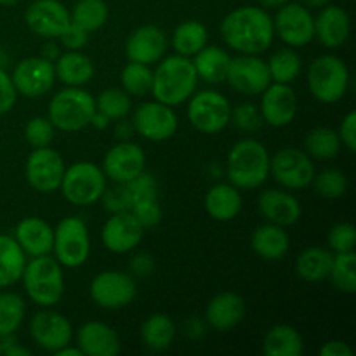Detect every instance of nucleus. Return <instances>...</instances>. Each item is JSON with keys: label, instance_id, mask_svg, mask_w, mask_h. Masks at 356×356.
<instances>
[{"label": "nucleus", "instance_id": "obj_56", "mask_svg": "<svg viewBox=\"0 0 356 356\" xmlns=\"http://www.w3.org/2000/svg\"><path fill=\"white\" fill-rule=\"evenodd\" d=\"M110 118H106L104 117L103 113H99V111H94V115H92V118H90V124L89 125H92L94 129H97V131H103V129H106L108 125H110Z\"/></svg>", "mask_w": 356, "mask_h": 356}, {"label": "nucleus", "instance_id": "obj_44", "mask_svg": "<svg viewBox=\"0 0 356 356\" xmlns=\"http://www.w3.org/2000/svg\"><path fill=\"white\" fill-rule=\"evenodd\" d=\"M94 99H96V110L115 122L127 117L132 110V97L118 87L101 90L99 96Z\"/></svg>", "mask_w": 356, "mask_h": 356}, {"label": "nucleus", "instance_id": "obj_27", "mask_svg": "<svg viewBox=\"0 0 356 356\" xmlns=\"http://www.w3.org/2000/svg\"><path fill=\"white\" fill-rule=\"evenodd\" d=\"M14 240L26 254V257L45 256V254H52L54 228L45 219L30 216L17 222L14 229Z\"/></svg>", "mask_w": 356, "mask_h": 356}, {"label": "nucleus", "instance_id": "obj_52", "mask_svg": "<svg viewBox=\"0 0 356 356\" xmlns=\"http://www.w3.org/2000/svg\"><path fill=\"white\" fill-rule=\"evenodd\" d=\"M337 134H339L341 145H343L348 152L353 153L356 149V111H350V113L343 118Z\"/></svg>", "mask_w": 356, "mask_h": 356}, {"label": "nucleus", "instance_id": "obj_57", "mask_svg": "<svg viewBox=\"0 0 356 356\" xmlns=\"http://www.w3.org/2000/svg\"><path fill=\"white\" fill-rule=\"evenodd\" d=\"M291 0H259V6L266 10H277Z\"/></svg>", "mask_w": 356, "mask_h": 356}, {"label": "nucleus", "instance_id": "obj_10", "mask_svg": "<svg viewBox=\"0 0 356 356\" xmlns=\"http://www.w3.org/2000/svg\"><path fill=\"white\" fill-rule=\"evenodd\" d=\"M315 174V160L305 149L287 146L270 156V176L285 190H306Z\"/></svg>", "mask_w": 356, "mask_h": 356}, {"label": "nucleus", "instance_id": "obj_39", "mask_svg": "<svg viewBox=\"0 0 356 356\" xmlns=\"http://www.w3.org/2000/svg\"><path fill=\"white\" fill-rule=\"evenodd\" d=\"M305 148L313 160H332L339 155L343 145L337 131L330 127H316L306 136Z\"/></svg>", "mask_w": 356, "mask_h": 356}, {"label": "nucleus", "instance_id": "obj_16", "mask_svg": "<svg viewBox=\"0 0 356 356\" xmlns=\"http://www.w3.org/2000/svg\"><path fill=\"white\" fill-rule=\"evenodd\" d=\"M17 94L24 97H42L56 83L54 63L42 56H31L14 66L10 73Z\"/></svg>", "mask_w": 356, "mask_h": 356}, {"label": "nucleus", "instance_id": "obj_29", "mask_svg": "<svg viewBox=\"0 0 356 356\" xmlns=\"http://www.w3.org/2000/svg\"><path fill=\"white\" fill-rule=\"evenodd\" d=\"M250 247L254 254L264 261H280L291 249V236L284 226L264 222L257 226L250 236Z\"/></svg>", "mask_w": 356, "mask_h": 356}, {"label": "nucleus", "instance_id": "obj_48", "mask_svg": "<svg viewBox=\"0 0 356 356\" xmlns=\"http://www.w3.org/2000/svg\"><path fill=\"white\" fill-rule=\"evenodd\" d=\"M327 243H329V249L332 250L334 254L355 252V226L351 225V222H339V225L332 226L329 235H327Z\"/></svg>", "mask_w": 356, "mask_h": 356}, {"label": "nucleus", "instance_id": "obj_37", "mask_svg": "<svg viewBox=\"0 0 356 356\" xmlns=\"http://www.w3.org/2000/svg\"><path fill=\"white\" fill-rule=\"evenodd\" d=\"M209 42V31L204 23L197 19L183 21L176 26L170 37V45L176 54L184 58H193L200 49H204Z\"/></svg>", "mask_w": 356, "mask_h": 356}, {"label": "nucleus", "instance_id": "obj_6", "mask_svg": "<svg viewBox=\"0 0 356 356\" xmlns=\"http://www.w3.org/2000/svg\"><path fill=\"white\" fill-rule=\"evenodd\" d=\"M96 111V99L82 87H66L49 101L47 118L56 131L79 132L89 127Z\"/></svg>", "mask_w": 356, "mask_h": 356}, {"label": "nucleus", "instance_id": "obj_32", "mask_svg": "<svg viewBox=\"0 0 356 356\" xmlns=\"http://www.w3.org/2000/svg\"><path fill=\"white\" fill-rule=\"evenodd\" d=\"M191 61H193L198 80H204V82L212 83V86H218V83L226 82L232 56H229L228 51L218 47V45L207 44L193 56Z\"/></svg>", "mask_w": 356, "mask_h": 356}, {"label": "nucleus", "instance_id": "obj_21", "mask_svg": "<svg viewBox=\"0 0 356 356\" xmlns=\"http://www.w3.org/2000/svg\"><path fill=\"white\" fill-rule=\"evenodd\" d=\"M261 96L259 111L264 124L271 127H287L298 115V96L291 83L271 82Z\"/></svg>", "mask_w": 356, "mask_h": 356}, {"label": "nucleus", "instance_id": "obj_34", "mask_svg": "<svg viewBox=\"0 0 356 356\" xmlns=\"http://www.w3.org/2000/svg\"><path fill=\"white\" fill-rule=\"evenodd\" d=\"M302 351V336L287 323L271 327L263 339V353L266 356H301Z\"/></svg>", "mask_w": 356, "mask_h": 356}, {"label": "nucleus", "instance_id": "obj_26", "mask_svg": "<svg viewBox=\"0 0 356 356\" xmlns=\"http://www.w3.org/2000/svg\"><path fill=\"white\" fill-rule=\"evenodd\" d=\"M351 21L346 10L327 3L315 16V38L327 49H337L350 38Z\"/></svg>", "mask_w": 356, "mask_h": 356}, {"label": "nucleus", "instance_id": "obj_20", "mask_svg": "<svg viewBox=\"0 0 356 356\" xmlns=\"http://www.w3.org/2000/svg\"><path fill=\"white\" fill-rule=\"evenodd\" d=\"M145 167L146 155L141 146L131 141H120L104 153L101 169H103L106 179L122 184L129 183L141 172H145Z\"/></svg>", "mask_w": 356, "mask_h": 356}, {"label": "nucleus", "instance_id": "obj_18", "mask_svg": "<svg viewBox=\"0 0 356 356\" xmlns=\"http://www.w3.org/2000/svg\"><path fill=\"white\" fill-rule=\"evenodd\" d=\"M145 232L132 212H111L101 229V242L110 252L129 254L138 249L145 238Z\"/></svg>", "mask_w": 356, "mask_h": 356}, {"label": "nucleus", "instance_id": "obj_28", "mask_svg": "<svg viewBox=\"0 0 356 356\" xmlns=\"http://www.w3.org/2000/svg\"><path fill=\"white\" fill-rule=\"evenodd\" d=\"M245 316V301L236 292H221L209 301L205 320L218 332L235 329Z\"/></svg>", "mask_w": 356, "mask_h": 356}, {"label": "nucleus", "instance_id": "obj_54", "mask_svg": "<svg viewBox=\"0 0 356 356\" xmlns=\"http://www.w3.org/2000/svg\"><path fill=\"white\" fill-rule=\"evenodd\" d=\"M320 356H353V350L343 341L332 339L320 348Z\"/></svg>", "mask_w": 356, "mask_h": 356}, {"label": "nucleus", "instance_id": "obj_50", "mask_svg": "<svg viewBox=\"0 0 356 356\" xmlns=\"http://www.w3.org/2000/svg\"><path fill=\"white\" fill-rule=\"evenodd\" d=\"M58 38L66 51H82L87 42H89V31L82 30V28L70 21L68 26L65 28V31Z\"/></svg>", "mask_w": 356, "mask_h": 356}, {"label": "nucleus", "instance_id": "obj_2", "mask_svg": "<svg viewBox=\"0 0 356 356\" xmlns=\"http://www.w3.org/2000/svg\"><path fill=\"white\" fill-rule=\"evenodd\" d=\"M198 76L191 58L172 54L163 56L153 70L152 96L167 106L184 104L195 94Z\"/></svg>", "mask_w": 356, "mask_h": 356}, {"label": "nucleus", "instance_id": "obj_19", "mask_svg": "<svg viewBox=\"0 0 356 356\" xmlns=\"http://www.w3.org/2000/svg\"><path fill=\"white\" fill-rule=\"evenodd\" d=\"M155 198H159V183L153 174L145 170L129 183H117L111 190L106 188L101 200L104 202V209L110 212H131L141 202Z\"/></svg>", "mask_w": 356, "mask_h": 356}, {"label": "nucleus", "instance_id": "obj_35", "mask_svg": "<svg viewBox=\"0 0 356 356\" xmlns=\"http://www.w3.org/2000/svg\"><path fill=\"white\" fill-rule=\"evenodd\" d=\"M176 332V323L170 316L163 315V313H153L141 323L139 336H141L143 344L148 350L165 351L172 346Z\"/></svg>", "mask_w": 356, "mask_h": 356}, {"label": "nucleus", "instance_id": "obj_7", "mask_svg": "<svg viewBox=\"0 0 356 356\" xmlns=\"http://www.w3.org/2000/svg\"><path fill=\"white\" fill-rule=\"evenodd\" d=\"M59 191L76 207L97 204L106 191V176L103 169L92 162H76L66 167Z\"/></svg>", "mask_w": 356, "mask_h": 356}, {"label": "nucleus", "instance_id": "obj_36", "mask_svg": "<svg viewBox=\"0 0 356 356\" xmlns=\"http://www.w3.org/2000/svg\"><path fill=\"white\" fill-rule=\"evenodd\" d=\"M26 254L21 250L14 236L0 235V289H7L21 282Z\"/></svg>", "mask_w": 356, "mask_h": 356}, {"label": "nucleus", "instance_id": "obj_11", "mask_svg": "<svg viewBox=\"0 0 356 356\" xmlns=\"http://www.w3.org/2000/svg\"><path fill=\"white\" fill-rule=\"evenodd\" d=\"M275 35L289 47L299 49L315 40V16L299 2H287L273 17Z\"/></svg>", "mask_w": 356, "mask_h": 356}, {"label": "nucleus", "instance_id": "obj_5", "mask_svg": "<svg viewBox=\"0 0 356 356\" xmlns=\"http://www.w3.org/2000/svg\"><path fill=\"white\" fill-rule=\"evenodd\" d=\"M306 83L318 103H339L350 89V70L346 63L332 54L313 59L306 72Z\"/></svg>", "mask_w": 356, "mask_h": 356}, {"label": "nucleus", "instance_id": "obj_49", "mask_svg": "<svg viewBox=\"0 0 356 356\" xmlns=\"http://www.w3.org/2000/svg\"><path fill=\"white\" fill-rule=\"evenodd\" d=\"M131 212L134 214V218L141 222V226L145 229L155 228V226H159L160 221H162V207H160L159 204V198L141 202V204L136 205Z\"/></svg>", "mask_w": 356, "mask_h": 356}, {"label": "nucleus", "instance_id": "obj_46", "mask_svg": "<svg viewBox=\"0 0 356 356\" xmlns=\"http://www.w3.org/2000/svg\"><path fill=\"white\" fill-rule=\"evenodd\" d=\"M56 127L47 117H33L24 125V139L31 148H45L54 141Z\"/></svg>", "mask_w": 356, "mask_h": 356}, {"label": "nucleus", "instance_id": "obj_9", "mask_svg": "<svg viewBox=\"0 0 356 356\" xmlns=\"http://www.w3.org/2000/svg\"><path fill=\"white\" fill-rule=\"evenodd\" d=\"M188 103V120L202 134H218L232 122V104L218 90H195Z\"/></svg>", "mask_w": 356, "mask_h": 356}, {"label": "nucleus", "instance_id": "obj_31", "mask_svg": "<svg viewBox=\"0 0 356 356\" xmlns=\"http://www.w3.org/2000/svg\"><path fill=\"white\" fill-rule=\"evenodd\" d=\"M56 80L68 87H82L94 76V63L80 51H65L54 61Z\"/></svg>", "mask_w": 356, "mask_h": 356}, {"label": "nucleus", "instance_id": "obj_24", "mask_svg": "<svg viewBox=\"0 0 356 356\" xmlns=\"http://www.w3.org/2000/svg\"><path fill=\"white\" fill-rule=\"evenodd\" d=\"M257 211L266 219V222L273 225L289 226L296 225L302 216V207L298 198L287 190H278V188H268L263 190L257 197Z\"/></svg>", "mask_w": 356, "mask_h": 356}, {"label": "nucleus", "instance_id": "obj_12", "mask_svg": "<svg viewBox=\"0 0 356 356\" xmlns=\"http://www.w3.org/2000/svg\"><path fill=\"white\" fill-rule=\"evenodd\" d=\"M92 301L103 309H120L131 305L138 296V285L131 273L118 270L101 271L89 287Z\"/></svg>", "mask_w": 356, "mask_h": 356}, {"label": "nucleus", "instance_id": "obj_8", "mask_svg": "<svg viewBox=\"0 0 356 356\" xmlns=\"http://www.w3.org/2000/svg\"><path fill=\"white\" fill-rule=\"evenodd\" d=\"M52 254L63 268L83 266L90 254V238L87 225L76 216L61 219L54 228Z\"/></svg>", "mask_w": 356, "mask_h": 356}, {"label": "nucleus", "instance_id": "obj_38", "mask_svg": "<svg viewBox=\"0 0 356 356\" xmlns=\"http://www.w3.org/2000/svg\"><path fill=\"white\" fill-rule=\"evenodd\" d=\"M108 16L110 9L104 0H76L70 10V21L89 33L101 30L106 24Z\"/></svg>", "mask_w": 356, "mask_h": 356}, {"label": "nucleus", "instance_id": "obj_43", "mask_svg": "<svg viewBox=\"0 0 356 356\" xmlns=\"http://www.w3.org/2000/svg\"><path fill=\"white\" fill-rule=\"evenodd\" d=\"M329 280L334 287L343 294L356 292V254L343 252L334 254L332 268H330Z\"/></svg>", "mask_w": 356, "mask_h": 356}, {"label": "nucleus", "instance_id": "obj_23", "mask_svg": "<svg viewBox=\"0 0 356 356\" xmlns=\"http://www.w3.org/2000/svg\"><path fill=\"white\" fill-rule=\"evenodd\" d=\"M169 38L162 28L155 24L139 26L129 35L125 42V54L129 61L141 63V65H156L167 54Z\"/></svg>", "mask_w": 356, "mask_h": 356}, {"label": "nucleus", "instance_id": "obj_30", "mask_svg": "<svg viewBox=\"0 0 356 356\" xmlns=\"http://www.w3.org/2000/svg\"><path fill=\"white\" fill-rule=\"evenodd\" d=\"M204 207L214 221H233L242 211V195H240L238 188L229 183L214 184L205 193Z\"/></svg>", "mask_w": 356, "mask_h": 356}, {"label": "nucleus", "instance_id": "obj_4", "mask_svg": "<svg viewBox=\"0 0 356 356\" xmlns=\"http://www.w3.org/2000/svg\"><path fill=\"white\" fill-rule=\"evenodd\" d=\"M21 282L28 299L40 308H52L65 296L63 266L51 254L26 259Z\"/></svg>", "mask_w": 356, "mask_h": 356}, {"label": "nucleus", "instance_id": "obj_58", "mask_svg": "<svg viewBox=\"0 0 356 356\" xmlns=\"http://www.w3.org/2000/svg\"><path fill=\"white\" fill-rule=\"evenodd\" d=\"M299 3H302L308 9H322L327 3H330V0H299Z\"/></svg>", "mask_w": 356, "mask_h": 356}, {"label": "nucleus", "instance_id": "obj_14", "mask_svg": "<svg viewBox=\"0 0 356 356\" xmlns=\"http://www.w3.org/2000/svg\"><path fill=\"white\" fill-rule=\"evenodd\" d=\"M65 160L59 152L49 148H33L24 163L26 181L38 193H54L59 190L65 174Z\"/></svg>", "mask_w": 356, "mask_h": 356}, {"label": "nucleus", "instance_id": "obj_45", "mask_svg": "<svg viewBox=\"0 0 356 356\" xmlns=\"http://www.w3.org/2000/svg\"><path fill=\"white\" fill-rule=\"evenodd\" d=\"M312 184L315 186L316 193L327 200H336V198L344 197L348 191L346 174L336 167H329V169H323L322 172L315 174Z\"/></svg>", "mask_w": 356, "mask_h": 356}, {"label": "nucleus", "instance_id": "obj_40", "mask_svg": "<svg viewBox=\"0 0 356 356\" xmlns=\"http://www.w3.org/2000/svg\"><path fill=\"white\" fill-rule=\"evenodd\" d=\"M268 70H270L271 82L292 83L302 70V59L292 47L278 49L268 59Z\"/></svg>", "mask_w": 356, "mask_h": 356}, {"label": "nucleus", "instance_id": "obj_3", "mask_svg": "<svg viewBox=\"0 0 356 356\" xmlns=\"http://www.w3.org/2000/svg\"><path fill=\"white\" fill-rule=\"evenodd\" d=\"M270 152L254 138L240 139L226 159V176L238 190H256L270 177Z\"/></svg>", "mask_w": 356, "mask_h": 356}, {"label": "nucleus", "instance_id": "obj_1", "mask_svg": "<svg viewBox=\"0 0 356 356\" xmlns=\"http://www.w3.org/2000/svg\"><path fill=\"white\" fill-rule=\"evenodd\" d=\"M221 38L236 54H263L275 38L273 17L257 6L236 7L221 21Z\"/></svg>", "mask_w": 356, "mask_h": 356}, {"label": "nucleus", "instance_id": "obj_61", "mask_svg": "<svg viewBox=\"0 0 356 356\" xmlns=\"http://www.w3.org/2000/svg\"><path fill=\"white\" fill-rule=\"evenodd\" d=\"M0 3L2 6H13V3H16V0H0Z\"/></svg>", "mask_w": 356, "mask_h": 356}, {"label": "nucleus", "instance_id": "obj_42", "mask_svg": "<svg viewBox=\"0 0 356 356\" xmlns=\"http://www.w3.org/2000/svg\"><path fill=\"white\" fill-rule=\"evenodd\" d=\"M153 70L148 65L129 61L120 73V86L131 97H143L152 94Z\"/></svg>", "mask_w": 356, "mask_h": 356}, {"label": "nucleus", "instance_id": "obj_22", "mask_svg": "<svg viewBox=\"0 0 356 356\" xmlns=\"http://www.w3.org/2000/svg\"><path fill=\"white\" fill-rule=\"evenodd\" d=\"M24 23L42 38H58L70 24V10L59 0H35L24 10Z\"/></svg>", "mask_w": 356, "mask_h": 356}, {"label": "nucleus", "instance_id": "obj_25", "mask_svg": "<svg viewBox=\"0 0 356 356\" xmlns=\"http://www.w3.org/2000/svg\"><path fill=\"white\" fill-rule=\"evenodd\" d=\"M75 344L83 356H115L122 350V341L117 330L97 320L86 322L79 327Z\"/></svg>", "mask_w": 356, "mask_h": 356}, {"label": "nucleus", "instance_id": "obj_15", "mask_svg": "<svg viewBox=\"0 0 356 356\" xmlns=\"http://www.w3.org/2000/svg\"><path fill=\"white\" fill-rule=\"evenodd\" d=\"M226 82L243 96H259L271 83L268 63L259 54H238L232 58Z\"/></svg>", "mask_w": 356, "mask_h": 356}, {"label": "nucleus", "instance_id": "obj_33", "mask_svg": "<svg viewBox=\"0 0 356 356\" xmlns=\"http://www.w3.org/2000/svg\"><path fill=\"white\" fill-rule=\"evenodd\" d=\"M334 252L323 247H308L302 250L296 259V273L299 278L309 284L323 282L329 278L330 268H332Z\"/></svg>", "mask_w": 356, "mask_h": 356}, {"label": "nucleus", "instance_id": "obj_53", "mask_svg": "<svg viewBox=\"0 0 356 356\" xmlns=\"http://www.w3.org/2000/svg\"><path fill=\"white\" fill-rule=\"evenodd\" d=\"M153 268H155V261H153L152 254L138 252L131 257L129 273L132 277H148V275H152Z\"/></svg>", "mask_w": 356, "mask_h": 356}, {"label": "nucleus", "instance_id": "obj_51", "mask_svg": "<svg viewBox=\"0 0 356 356\" xmlns=\"http://www.w3.org/2000/svg\"><path fill=\"white\" fill-rule=\"evenodd\" d=\"M17 90L6 70L0 68V115L9 113L17 101Z\"/></svg>", "mask_w": 356, "mask_h": 356}, {"label": "nucleus", "instance_id": "obj_55", "mask_svg": "<svg viewBox=\"0 0 356 356\" xmlns=\"http://www.w3.org/2000/svg\"><path fill=\"white\" fill-rule=\"evenodd\" d=\"M117 129H115V136L122 141H127V138L131 134H134V127H132V122H125V118L117 120Z\"/></svg>", "mask_w": 356, "mask_h": 356}, {"label": "nucleus", "instance_id": "obj_59", "mask_svg": "<svg viewBox=\"0 0 356 356\" xmlns=\"http://www.w3.org/2000/svg\"><path fill=\"white\" fill-rule=\"evenodd\" d=\"M56 356H83L82 355V351L79 350V348H76V344L75 346H65V348H61V350L58 351V353H54Z\"/></svg>", "mask_w": 356, "mask_h": 356}, {"label": "nucleus", "instance_id": "obj_17", "mask_svg": "<svg viewBox=\"0 0 356 356\" xmlns=\"http://www.w3.org/2000/svg\"><path fill=\"white\" fill-rule=\"evenodd\" d=\"M30 337L38 348L58 353L73 341V327L65 315L52 309H42L30 320Z\"/></svg>", "mask_w": 356, "mask_h": 356}, {"label": "nucleus", "instance_id": "obj_13", "mask_svg": "<svg viewBox=\"0 0 356 356\" xmlns=\"http://www.w3.org/2000/svg\"><path fill=\"white\" fill-rule=\"evenodd\" d=\"M132 127L141 138L152 143H162L176 134L179 127V118L172 106H167L155 99L141 103L136 108Z\"/></svg>", "mask_w": 356, "mask_h": 356}, {"label": "nucleus", "instance_id": "obj_62", "mask_svg": "<svg viewBox=\"0 0 356 356\" xmlns=\"http://www.w3.org/2000/svg\"><path fill=\"white\" fill-rule=\"evenodd\" d=\"M2 56H3V51H2V45H0V61H2Z\"/></svg>", "mask_w": 356, "mask_h": 356}, {"label": "nucleus", "instance_id": "obj_41", "mask_svg": "<svg viewBox=\"0 0 356 356\" xmlns=\"http://www.w3.org/2000/svg\"><path fill=\"white\" fill-rule=\"evenodd\" d=\"M26 305L16 292H0V339L13 337L23 325Z\"/></svg>", "mask_w": 356, "mask_h": 356}, {"label": "nucleus", "instance_id": "obj_47", "mask_svg": "<svg viewBox=\"0 0 356 356\" xmlns=\"http://www.w3.org/2000/svg\"><path fill=\"white\" fill-rule=\"evenodd\" d=\"M232 122L238 131L247 132V134H254L264 125L259 106L252 103H240L232 108Z\"/></svg>", "mask_w": 356, "mask_h": 356}, {"label": "nucleus", "instance_id": "obj_60", "mask_svg": "<svg viewBox=\"0 0 356 356\" xmlns=\"http://www.w3.org/2000/svg\"><path fill=\"white\" fill-rule=\"evenodd\" d=\"M59 54H61V52L58 51V47H56V45H45V51H44V56H42V58H45V59H49V61L54 63V59L58 58Z\"/></svg>", "mask_w": 356, "mask_h": 356}]
</instances>
